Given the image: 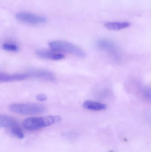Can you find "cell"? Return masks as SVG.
I'll use <instances>...</instances> for the list:
<instances>
[{
    "instance_id": "obj_1",
    "label": "cell",
    "mask_w": 151,
    "mask_h": 152,
    "mask_svg": "<svg viewBox=\"0 0 151 152\" xmlns=\"http://www.w3.org/2000/svg\"><path fill=\"white\" fill-rule=\"evenodd\" d=\"M61 120V117L58 116L33 117L24 120L23 126L27 130L35 131L58 123Z\"/></svg>"
},
{
    "instance_id": "obj_2",
    "label": "cell",
    "mask_w": 151,
    "mask_h": 152,
    "mask_svg": "<svg viewBox=\"0 0 151 152\" xmlns=\"http://www.w3.org/2000/svg\"><path fill=\"white\" fill-rule=\"evenodd\" d=\"M49 45L53 50L72 54L80 58H84L86 56L85 52L79 46L65 41H51Z\"/></svg>"
},
{
    "instance_id": "obj_3",
    "label": "cell",
    "mask_w": 151,
    "mask_h": 152,
    "mask_svg": "<svg viewBox=\"0 0 151 152\" xmlns=\"http://www.w3.org/2000/svg\"><path fill=\"white\" fill-rule=\"evenodd\" d=\"M9 109L12 112L21 115H35L43 113L46 107L39 104L16 103L10 104Z\"/></svg>"
},
{
    "instance_id": "obj_4",
    "label": "cell",
    "mask_w": 151,
    "mask_h": 152,
    "mask_svg": "<svg viewBox=\"0 0 151 152\" xmlns=\"http://www.w3.org/2000/svg\"><path fill=\"white\" fill-rule=\"evenodd\" d=\"M0 127L9 130L11 134L19 139L24 138V134L22 129L14 118L8 115H1L0 116Z\"/></svg>"
},
{
    "instance_id": "obj_5",
    "label": "cell",
    "mask_w": 151,
    "mask_h": 152,
    "mask_svg": "<svg viewBox=\"0 0 151 152\" xmlns=\"http://www.w3.org/2000/svg\"><path fill=\"white\" fill-rule=\"evenodd\" d=\"M16 18L23 23L35 26L43 25L47 21V19L43 16L25 12L17 13Z\"/></svg>"
},
{
    "instance_id": "obj_6",
    "label": "cell",
    "mask_w": 151,
    "mask_h": 152,
    "mask_svg": "<svg viewBox=\"0 0 151 152\" xmlns=\"http://www.w3.org/2000/svg\"><path fill=\"white\" fill-rule=\"evenodd\" d=\"M97 47L100 50L107 52L115 57H118L120 54L119 49L112 41L106 39H102L98 41Z\"/></svg>"
},
{
    "instance_id": "obj_7",
    "label": "cell",
    "mask_w": 151,
    "mask_h": 152,
    "mask_svg": "<svg viewBox=\"0 0 151 152\" xmlns=\"http://www.w3.org/2000/svg\"><path fill=\"white\" fill-rule=\"evenodd\" d=\"M30 77L48 81L55 80V77L53 73L44 69H35L28 72Z\"/></svg>"
},
{
    "instance_id": "obj_8",
    "label": "cell",
    "mask_w": 151,
    "mask_h": 152,
    "mask_svg": "<svg viewBox=\"0 0 151 152\" xmlns=\"http://www.w3.org/2000/svg\"><path fill=\"white\" fill-rule=\"evenodd\" d=\"M35 54L40 58L52 60H60L64 58L62 53L45 50H39L35 51Z\"/></svg>"
},
{
    "instance_id": "obj_9",
    "label": "cell",
    "mask_w": 151,
    "mask_h": 152,
    "mask_svg": "<svg viewBox=\"0 0 151 152\" xmlns=\"http://www.w3.org/2000/svg\"><path fill=\"white\" fill-rule=\"evenodd\" d=\"M30 77L28 73H19L15 74H6L1 73L0 81L2 82H13L24 80Z\"/></svg>"
},
{
    "instance_id": "obj_10",
    "label": "cell",
    "mask_w": 151,
    "mask_h": 152,
    "mask_svg": "<svg viewBox=\"0 0 151 152\" xmlns=\"http://www.w3.org/2000/svg\"><path fill=\"white\" fill-rule=\"evenodd\" d=\"M82 105L85 109L91 111H99L107 109V106L105 104L90 100L85 101Z\"/></svg>"
},
{
    "instance_id": "obj_11",
    "label": "cell",
    "mask_w": 151,
    "mask_h": 152,
    "mask_svg": "<svg viewBox=\"0 0 151 152\" xmlns=\"http://www.w3.org/2000/svg\"><path fill=\"white\" fill-rule=\"evenodd\" d=\"M131 24L129 22H105L104 26L107 29L113 31H118L127 28L130 26Z\"/></svg>"
},
{
    "instance_id": "obj_12",
    "label": "cell",
    "mask_w": 151,
    "mask_h": 152,
    "mask_svg": "<svg viewBox=\"0 0 151 152\" xmlns=\"http://www.w3.org/2000/svg\"><path fill=\"white\" fill-rule=\"evenodd\" d=\"M2 48L4 50L9 52L18 51L19 50V47L17 44L11 42H7L3 44Z\"/></svg>"
},
{
    "instance_id": "obj_13",
    "label": "cell",
    "mask_w": 151,
    "mask_h": 152,
    "mask_svg": "<svg viewBox=\"0 0 151 152\" xmlns=\"http://www.w3.org/2000/svg\"><path fill=\"white\" fill-rule=\"evenodd\" d=\"M142 94L145 100L148 102H151V87H146L144 88Z\"/></svg>"
},
{
    "instance_id": "obj_14",
    "label": "cell",
    "mask_w": 151,
    "mask_h": 152,
    "mask_svg": "<svg viewBox=\"0 0 151 152\" xmlns=\"http://www.w3.org/2000/svg\"><path fill=\"white\" fill-rule=\"evenodd\" d=\"M36 99L41 102H44L48 99V96L44 94H39L36 96Z\"/></svg>"
},
{
    "instance_id": "obj_15",
    "label": "cell",
    "mask_w": 151,
    "mask_h": 152,
    "mask_svg": "<svg viewBox=\"0 0 151 152\" xmlns=\"http://www.w3.org/2000/svg\"></svg>"
}]
</instances>
